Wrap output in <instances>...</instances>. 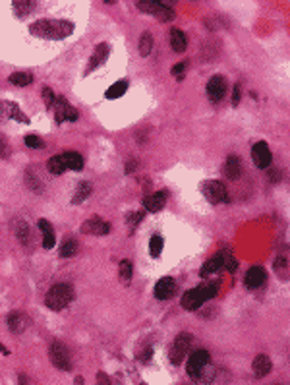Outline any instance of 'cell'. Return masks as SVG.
<instances>
[{
  "mask_svg": "<svg viewBox=\"0 0 290 385\" xmlns=\"http://www.w3.org/2000/svg\"><path fill=\"white\" fill-rule=\"evenodd\" d=\"M29 31L31 35L43 39H64L72 35L74 23L66 20H39L29 25Z\"/></svg>",
  "mask_w": 290,
  "mask_h": 385,
  "instance_id": "6da1fadb",
  "label": "cell"
},
{
  "mask_svg": "<svg viewBox=\"0 0 290 385\" xmlns=\"http://www.w3.org/2000/svg\"><path fill=\"white\" fill-rule=\"evenodd\" d=\"M219 293V284L217 283H207V284H199L196 288H192V291H188L184 296H182V300H180V304L184 310L188 312H196L199 306L203 304L205 300H211V298H215Z\"/></svg>",
  "mask_w": 290,
  "mask_h": 385,
  "instance_id": "7a4b0ae2",
  "label": "cell"
},
{
  "mask_svg": "<svg viewBox=\"0 0 290 385\" xmlns=\"http://www.w3.org/2000/svg\"><path fill=\"white\" fill-rule=\"evenodd\" d=\"M74 300V288L68 283H58L51 286V291L45 296V306L52 312H60Z\"/></svg>",
  "mask_w": 290,
  "mask_h": 385,
  "instance_id": "3957f363",
  "label": "cell"
},
{
  "mask_svg": "<svg viewBox=\"0 0 290 385\" xmlns=\"http://www.w3.org/2000/svg\"><path fill=\"white\" fill-rule=\"evenodd\" d=\"M137 8L141 12H147L151 16L159 18L161 21H170L174 20V8L170 2H153V0H143V2H137Z\"/></svg>",
  "mask_w": 290,
  "mask_h": 385,
  "instance_id": "277c9868",
  "label": "cell"
},
{
  "mask_svg": "<svg viewBox=\"0 0 290 385\" xmlns=\"http://www.w3.org/2000/svg\"><path fill=\"white\" fill-rule=\"evenodd\" d=\"M49 356H51V362L56 366L58 370H62V372H70V370H72V356H70V350L66 348V345L54 341L51 345Z\"/></svg>",
  "mask_w": 290,
  "mask_h": 385,
  "instance_id": "5b68a950",
  "label": "cell"
},
{
  "mask_svg": "<svg viewBox=\"0 0 290 385\" xmlns=\"http://www.w3.org/2000/svg\"><path fill=\"white\" fill-rule=\"evenodd\" d=\"M192 335L190 333H180L174 339V343L170 346V350H168V358H170V362L174 366H178L182 360H184V356L188 355V350H190V345H192Z\"/></svg>",
  "mask_w": 290,
  "mask_h": 385,
  "instance_id": "8992f818",
  "label": "cell"
},
{
  "mask_svg": "<svg viewBox=\"0 0 290 385\" xmlns=\"http://www.w3.org/2000/svg\"><path fill=\"white\" fill-rule=\"evenodd\" d=\"M201 190L205 194L211 203H227L228 202V192H227V186L219 180H205Z\"/></svg>",
  "mask_w": 290,
  "mask_h": 385,
  "instance_id": "52a82bcc",
  "label": "cell"
},
{
  "mask_svg": "<svg viewBox=\"0 0 290 385\" xmlns=\"http://www.w3.org/2000/svg\"><path fill=\"white\" fill-rule=\"evenodd\" d=\"M225 95H227V80H225V76H213L207 83V97L211 103H221L225 99Z\"/></svg>",
  "mask_w": 290,
  "mask_h": 385,
  "instance_id": "ba28073f",
  "label": "cell"
},
{
  "mask_svg": "<svg viewBox=\"0 0 290 385\" xmlns=\"http://www.w3.org/2000/svg\"><path fill=\"white\" fill-rule=\"evenodd\" d=\"M207 364H211V356L207 350H196L194 355H190V360H188V375L196 379L197 374Z\"/></svg>",
  "mask_w": 290,
  "mask_h": 385,
  "instance_id": "9c48e42d",
  "label": "cell"
},
{
  "mask_svg": "<svg viewBox=\"0 0 290 385\" xmlns=\"http://www.w3.org/2000/svg\"><path fill=\"white\" fill-rule=\"evenodd\" d=\"M251 157H253V163L258 169H269L271 159H273L269 145L265 142H258L251 147Z\"/></svg>",
  "mask_w": 290,
  "mask_h": 385,
  "instance_id": "30bf717a",
  "label": "cell"
},
{
  "mask_svg": "<svg viewBox=\"0 0 290 385\" xmlns=\"http://www.w3.org/2000/svg\"><path fill=\"white\" fill-rule=\"evenodd\" d=\"M80 231H82L83 234L104 236V234L111 233V224L106 223V221H103V219H99V217H91V219H87L85 223H82Z\"/></svg>",
  "mask_w": 290,
  "mask_h": 385,
  "instance_id": "8fae6325",
  "label": "cell"
},
{
  "mask_svg": "<svg viewBox=\"0 0 290 385\" xmlns=\"http://www.w3.org/2000/svg\"><path fill=\"white\" fill-rule=\"evenodd\" d=\"M176 293V281L172 279V277H163V279H159L155 284V298L159 300H168V298H172Z\"/></svg>",
  "mask_w": 290,
  "mask_h": 385,
  "instance_id": "7c38bea8",
  "label": "cell"
},
{
  "mask_svg": "<svg viewBox=\"0 0 290 385\" xmlns=\"http://www.w3.org/2000/svg\"><path fill=\"white\" fill-rule=\"evenodd\" d=\"M108 52H111L108 43H101V45H97V49H95L93 56H91V60H89V66H87L85 74H91V72L97 70L99 66H103L104 62H106V58H108Z\"/></svg>",
  "mask_w": 290,
  "mask_h": 385,
  "instance_id": "4fadbf2b",
  "label": "cell"
},
{
  "mask_svg": "<svg viewBox=\"0 0 290 385\" xmlns=\"http://www.w3.org/2000/svg\"><path fill=\"white\" fill-rule=\"evenodd\" d=\"M166 196H168L166 192H155V194H151V196H145L143 200H141V205H143L145 211H151V213L161 211L166 203Z\"/></svg>",
  "mask_w": 290,
  "mask_h": 385,
  "instance_id": "5bb4252c",
  "label": "cell"
},
{
  "mask_svg": "<svg viewBox=\"0 0 290 385\" xmlns=\"http://www.w3.org/2000/svg\"><path fill=\"white\" fill-rule=\"evenodd\" d=\"M8 327H10L12 333L20 335L23 333L27 327H29V317L23 314V312H12L8 315Z\"/></svg>",
  "mask_w": 290,
  "mask_h": 385,
  "instance_id": "9a60e30c",
  "label": "cell"
},
{
  "mask_svg": "<svg viewBox=\"0 0 290 385\" xmlns=\"http://www.w3.org/2000/svg\"><path fill=\"white\" fill-rule=\"evenodd\" d=\"M265 279H267L265 269L259 267V265H253V267H249L248 273H246V286L248 288H259L261 284L265 283Z\"/></svg>",
  "mask_w": 290,
  "mask_h": 385,
  "instance_id": "2e32d148",
  "label": "cell"
},
{
  "mask_svg": "<svg viewBox=\"0 0 290 385\" xmlns=\"http://www.w3.org/2000/svg\"><path fill=\"white\" fill-rule=\"evenodd\" d=\"M271 368H273V364H271V358L267 355H258L256 358H253V364H251V370H253V375L256 377H265V375L269 374L271 372Z\"/></svg>",
  "mask_w": 290,
  "mask_h": 385,
  "instance_id": "e0dca14e",
  "label": "cell"
},
{
  "mask_svg": "<svg viewBox=\"0 0 290 385\" xmlns=\"http://www.w3.org/2000/svg\"><path fill=\"white\" fill-rule=\"evenodd\" d=\"M39 231L43 234V248H47V250H51L54 242H56V238H54V231H52V224L47 221V219H39Z\"/></svg>",
  "mask_w": 290,
  "mask_h": 385,
  "instance_id": "ac0fdd59",
  "label": "cell"
},
{
  "mask_svg": "<svg viewBox=\"0 0 290 385\" xmlns=\"http://www.w3.org/2000/svg\"><path fill=\"white\" fill-rule=\"evenodd\" d=\"M225 174H227L228 180H238L240 178V174H242V161H240L236 155H230L227 159Z\"/></svg>",
  "mask_w": 290,
  "mask_h": 385,
  "instance_id": "d6986e66",
  "label": "cell"
},
{
  "mask_svg": "<svg viewBox=\"0 0 290 385\" xmlns=\"http://www.w3.org/2000/svg\"><path fill=\"white\" fill-rule=\"evenodd\" d=\"M62 161L66 165V169H70L74 173L83 171V157L78 151H66L62 153Z\"/></svg>",
  "mask_w": 290,
  "mask_h": 385,
  "instance_id": "ffe728a7",
  "label": "cell"
},
{
  "mask_svg": "<svg viewBox=\"0 0 290 385\" xmlns=\"http://www.w3.org/2000/svg\"><path fill=\"white\" fill-rule=\"evenodd\" d=\"M188 39L184 35V31L180 29H170V47L174 52H184L186 51Z\"/></svg>",
  "mask_w": 290,
  "mask_h": 385,
  "instance_id": "44dd1931",
  "label": "cell"
},
{
  "mask_svg": "<svg viewBox=\"0 0 290 385\" xmlns=\"http://www.w3.org/2000/svg\"><path fill=\"white\" fill-rule=\"evenodd\" d=\"M4 105V112H6V118H14V120H18V122H23V124H29V118L23 114V112L20 111V107L16 105V103H10V101H6V103H2Z\"/></svg>",
  "mask_w": 290,
  "mask_h": 385,
  "instance_id": "7402d4cb",
  "label": "cell"
},
{
  "mask_svg": "<svg viewBox=\"0 0 290 385\" xmlns=\"http://www.w3.org/2000/svg\"><path fill=\"white\" fill-rule=\"evenodd\" d=\"M12 8H14V14L18 18H25L35 10V2H31V0H16V2H12Z\"/></svg>",
  "mask_w": 290,
  "mask_h": 385,
  "instance_id": "603a6c76",
  "label": "cell"
},
{
  "mask_svg": "<svg viewBox=\"0 0 290 385\" xmlns=\"http://www.w3.org/2000/svg\"><path fill=\"white\" fill-rule=\"evenodd\" d=\"M70 107V103L66 101L64 97H56V101L52 105V111H54V120L56 124H62L66 122V109Z\"/></svg>",
  "mask_w": 290,
  "mask_h": 385,
  "instance_id": "cb8c5ba5",
  "label": "cell"
},
{
  "mask_svg": "<svg viewBox=\"0 0 290 385\" xmlns=\"http://www.w3.org/2000/svg\"><path fill=\"white\" fill-rule=\"evenodd\" d=\"M221 267H223V253H217V255H213L207 264L199 269V275H201V277H207V275L211 273H217Z\"/></svg>",
  "mask_w": 290,
  "mask_h": 385,
  "instance_id": "d4e9b609",
  "label": "cell"
},
{
  "mask_svg": "<svg viewBox=\"0 0 290 385\" xmlns=\"http://www.w3.org/2000/svg\"><path fill=\"white\" fill-rule=\"evenodd\" d=\"M14 231H16V236L20 238L21 244H29V240H31V231H29V227L25 224V221L16 219V221H14Z\"/></svg>",
  "mask_w": 290,
  "mask_h": 385,
  "instance_id": "484cf974",
  "label": "cell"
},
{
  "mask_svg": "<svg viewBox=\"0 0 290 385\" xmlns=\"http://www.w3.org/2000/svg\"><path fill=\"white\" fill-rule=\"evenodd\" d=\"M132 275H134V265H132V262H130V260H122L120 265H118V277H120L122 284H130Z\"/></svg>",
  "mask_w": 290,
  "mask_h": 385,
  "instance_id": "4316f807",
  "label": "cell"
},
{
  "mask_svg": "<svg viewBox=\"0 0 290 385\" xmlns=\"http://www.w3.org/2000/svg\"><path fill=\"white\" fill-rule=\"evenodd\" d=\"M89 194H91V184L89 182H80L78 184V188H76V192H74V198H72V203L74 205H78V203H83L87 198H89Z\"/></svg>",
  "mask_w": 290,
  "mask_h": 385,
  "instance_id": "83f0119b",
  "label": "cell"
},
{
  "mask_svg": "<svg viewBox=\"0 0 290 385\" xmlns=\"http://www.w3.org/2000/svg\"><path fill=\"white\" fill-rule=\"evenodd\" d=\"M126 91H128V81L120 80V81H116L114 85H111V87L106 89L104 97H106V99H118V97H122Z\"/></svg>",
  "mask_w": 290,
  "mask_h": 385,
  "instance_id": "f1b7e54d",
  "label": "cell"
},
{
  "mask_svg": "<svg viewBox=\"0 0 290 385\" xmlns=\"http://www.w3.org/2000/svg\"><path fill=\"white\" fill-rule=\"evenodd\" d=\"M25 184H27V188L35 194H41L43 192V182L39 180V176L33 173V169H27L25 171Z\"/></svg>",
  "mask_w": 290,
  "mask_h": 385,
  "instance_id": "f546056e",
  "label": "cell"
},
{
  "mask_svg": "<svg viewBox=\"0 0 290 385\" xmlns=\"http://www.w3.org/2000/svg\"><path fill=\"white\" fill-rule=\"evenodd\" d=\"M47 169H49V173L51 174H62L66 171V165L62 161V155H56V157H51L49 161H47Z\"/></svg>",
  "mask_w": 290,
  "mask_h": 385,
  "instance_id": "4dcf8cb0",
  "label": "cell"
},
{
  "mask_svg": "<svg viewBox=\"0 0 290 385\" xmlns=\"http://www.w3.org/2000/svg\"><path fill=\"white\" fill-rule=\"evenodd\" d=\"M78 240L76 238H66L62 242V246H60V255L62 258H72V255H76L78 253Z\"/></svg>",
  "mask_w": 290,
  "mask_h": 385,
  "instance_id": "1f68e13d",
  "label": "cell"
},
{
  "mask_svg": "<svg viewBox=\"0 0 290 385\" xmlns=\"http://www.w3.org/2000/svg\"><path fill=\"white\" fill-rule=\"evenodd\" d=\"M33 81V76L29 72H14L10 76V83L14 85H20V87H25V85H29Z\"/></svg>",
  "mask_w": 290,
  "mask_h": 385,
  "instance_id": "d6a6232c",
  "label": "cell"
},
{
  "mask_svg": "<svg viewBox=\"0 0 290 385\" xmlns=\"http://www.w3.org/2000/svg\"><path fill=\"white\" fill-rule=\"evenodd\" d=\"M221 253H223V267L227 269L228 273H234V271L238 269V262H236V258L228 252V250H223Z\"/></svg>",
  "mask_w": 290,
  "mask_h": 385,
  "instance_id": "836d02e7",
  "label": "cell"
},
{
  "mask_svg": "<svg viewBox=\"0 0 290 385\" xmlns=\"http://www.w3.org/2000/svg\"><path fill=\"white\" fill-rule=\"evenodd\" d=\"M215 368H213V364H207L199 374H197V377L194 379V381H199V383H211L213 381V377H215Z\"/></svg>",
  "mask_w": 290,
  "mask_h": 385,
  "instance_id": "e575fe53",
  "label": "cell"
},
{
  "mask_svg": "<svg viewBox=\"0 0 290 385\" xmlns=\"http://www.w3.org/2000/svg\"><path fill=\"white\" fill-rule=\"evenodd\" d=\"M153 49V37L149 33H143L139 37V54L141 56H149V52Z\"/></svg>",
  "mask_w": 290,
  "mask_h": 385,
  "instance_id": "d590c367",
  "label": "cell"
},
{
  "mask_svg": "<svg viewBox=\"0 0 290 385\" xmlns=\"http://www.w3.org/2000/svg\"><path fill=\"white\" fill-rule=\"evenodd\" d=\"M163 244H165V240H163L159 234H155V236L149 240V253H151V258H159V255H161Z\"/></svg>",
  "mask_w": 290,
  "mask_h": 385,
  "instance_id": "8d00e7d4",
  "label": "cell"
},
{
  "mask_svg": "<svg viewBox=\"0 0 290 385\" xmlns=\"http://www.w3.org/2000/svg\"><path fill=\"white\" fill-rule=\"evenodd\" d=\"M25 145H27V147H33V149H43V147H45V142H43L39 136L29 134V136H25Z\"/></svg>",
  "mask_w": 290,
  "mask_h": 385,
  "instance_id": "74e56055",
  "label": "cell"
},
{
  "mask_svg": "<svg viewBox=\"0 0 290 385\" xmlns=\"http://www.w3.org/2000/svg\"><path fill=\"white\" fill-rule=\"evenodd\" d=\"M145 217V213L143 211H134V213H128L126 215V223L130 224V229H135L137 227V223L141 221Z\"/></svg>",
  "mask_w": 290,
  "mask_h": 385,
  "instance_id": "f35d334b",
  "label": "cell"
},
{
  "mask_svg": "<svg viewBox=\"0 0 290 385\" xmlns=\"http://www.w3.org/2000/svg\"><path fill=\"white\" fill-rule=\"evenodd\" d=\"M43 101H45V105H47L49 111H51L54 101H56V97H54V93H52L51 87H43Z\"/></svg>",
  "mask_w": 290,
  "mask_h": 385,
  "instance_id": "ab89813d",
  "label": "cell"
},
{
  "mask_svg": "<svg viewBox=\"0 0 290 385\" xmlns=\"http://www.w3.org/2000/svg\"><path fill=\"white\" fill-rule=\"evenodd\" d=\"M172 76H176V80L178 81H182L184 80V72H186V62H180V64H176V66H172Z\"/></svg>",
  "mask_w": 290,
  "mask_h": 385,
  "instance_id": "60d3db41",
  "label": "cell"
},
{
  "mask_svg": "<svg viewBox=\"0 0 290 385\" xmlns=\"http://www.w3.org/2000/svg\"><path fill=\"white\" fill-rule=\"evenodd\" d=\"M240 97H242V87H240V83H236V85H234V91H232V105H234V107L240 105Z\"/></svg>",
  "mask_w": 290,
  "mask_h": 385,
  "instance_id": "b9f144b4",
  "label": "cell"
},
{
  "mask_svg": "<svg viewBox=\"0 0 290 385\" xmlns=\"http://www.w3.org/2000/svg\"><path fill=\"white\" fill-rule=\"evenodd\" d=\"M151 355H153V348H151V346H147L143 352H139L137 358H139V362H149V360H151Z\"/></svg>",
  "mask_w": 290,
  "mask_h": 385,
  "instance_id": "7bdbcfd3",
  "label": "cell"
},
{
  "mask_svg": "<svg viewBox=\"0 0 290 385\" xmlns=\"http://www.w3.org/2000/svg\"><path fill=\"white\" fill-rule=\"evenodd\" d=\"M286 267H288L286 260H284V258H279V260H277V264H275V269H277V273H282V271H284V275H286Z\"/></svg>",
  "mask_w": 290,
  "mask_h": 385,
  "instance_id": "ee69618b",
  "label": "cell"
},
{
  "mask_svg": "<svg viewBox=\"0 0 290 385\" xmlns=\"http://www.w3.org/2000/svg\"><path fill=\"white\" fill-rule=\"evenodd\" d=\"M97 385H111V379H108V375L103 374V372H99V374H97Z\"/></svg>",
  "mask_w": 290,
  "mask_h": 385,
  "instance_id": "f6af8a7d",
  "label": "cell"
},
{
  "mask_svg": "<svg viewBox=\"0 0 290 385\" xmlns=\"http://www.w3.org/2000/svg\"><path fill=\"white\" fill-rule=\"evenodd\" d=\"M135 169H137V161H135V159H132V161L126 163V174L135 173Z\"/></svg>",
  "mask_w": 290,
  "mask_h": 385,
  "instance_id": "bcb514c9",
  "label": "cell"
},
{
  "mask_svg": "<svg viewBox=\"0 0 290 385\" xmlns=\"http://www.w3.org/2000/svg\"><path fill=\"white\" fill-rule=\"evenodd\" d=\"M18 383H20V385H27V377H25V375H20V377H18Z\"/></svg>",
  "mask_w": 290,
  "mask_h": 385,
  "instance_id": "7dc6e473",
  "label": "cell"
},
{
  "mask_svg": "<svg viewBox=\"0 0 290 385\" xmlns=\"http://www.w3.org/2000/svg\"><path fill=\"white\" fill-rule=\"evenodd\" d=\"M83 383H85V381H83V377H82V375H78V377L74 379V385H83Z\"/></svg>",
  "mask_w": 290,
  "mask_h": 385,
  "instance_id": "c3c4849f",
  "label": "cell"
},
{
  "mask_svg": "<svg viewBox=\"0 0 290 385\" xmlns=\"http://www.w3.org/2000/svg\"><path fill=\"white\" fill-rule=\"evenodd\" d=\"M0 352H4V355H10V350H8V348H6L4 345H0Z\"/></svg>",
  "mask_w": 290,
  "mask_h": 385,
  "instance_id": "681fc988",
  "label": "cell"
},
{
  "mask_svg": "<svg viewBox=\"0 0 290 385\" xmlns=\"http://www.w3.org/2000/svg\"><path fill=\"white\" fill-rule=\"evenodd\" d=\"M275 385H279V383H275Z\"/></svg>",
  "mask_w": 290,
  "mask_h": 385,
  "instance_id": "f907efd6",
  "label": "cell"
},
{
  "mask_svg": "<svg viewBox=\"0 0 290 385\" xmlns=\"http://www.w3.org/2000/svg\"><path fill=\"white\" fill-rule=\"evenodd\" d=\"M141 385H145V383H141Z\"/></svg>",
  "mask_w": 290,
  "mask_h": 385,
  "instance_id": "816d5d0a",
  "label": "cell"
}]
</instances>
